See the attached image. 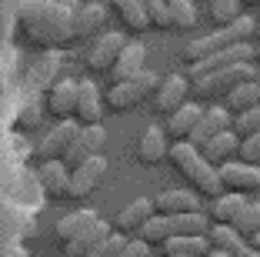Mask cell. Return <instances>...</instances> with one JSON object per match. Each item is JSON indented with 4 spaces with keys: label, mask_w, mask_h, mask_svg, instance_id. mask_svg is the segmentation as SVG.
<instances>
[{
    "label": "cell",
    "mask_w": 260,
    "mask_h": 257,
    "mask_svg": "<svg viewBox=\"0 0 260 257\" xmlns=\"http://www.w3.org/2000/svg\"><path fill=\"white\" fill-rule=\"evenodd\" d=\"M77 0H17L14 27L40 50H60L74 44Z\"/></svg>",
    "instance_id": "obj_1"
},
{
    "label": "cell",
    "mask_w": 260,
    "mask_h": 257,
    "mask_svg": "<svg viewBox=\"0 0 260 257\" xmlns=\"http://www.w3.org/2000/svg\"><path fill=\"white\" fill-rule=\"evenodd\" d=\"M253 27H257V20H253L250 14H240L237 20L227 23V27H217V31L204 34V37H193L190 44L184 47V61L197 64V61H204V57H210V53H217V50H227V47H234V44H253Z\"/></svg>",
    "instance_id": "obj_2"
},
{
    "label": "cell",
    "mask_w": 260,
    "mask_h": 257,
    "mask_svg": "<svg viewBox=\"0 0 260 257\" xmlns=\"http://www.w3.org/2000/svg\"><path fill=\"white\" fill-rule=\"evenodd\" d=\"M167 157H170V164H174L204 197L214 201V197L223 194L220 177H217V167L207 164V160L200 157V151H197V147H190L187 140H174V147H167Z\"/></svg>",
    "instance_id": "obj_3"
},
{
    "label": "cell",
    "mask_w": 260,
    "mask_h": 257,
    "mask_svg": "<svg viewBox=\"0 0 260 257\" xmlns=\"http://www.w3.org/2000/svg\"><path fill=\"white\" fill-rule=\"evenodd\" d=\"M257 70H253V61L247 64H230V67H220V70H210V74H200L190 80V91L197 94V100H217V97H227L237 83L244 80H253Z\"/></svg>",
    "instance_id": "obj_4"
},
{
    "label": "cell",
    "mask_w": 260,
    "mask_h": 257,
    "mask_svg": "<svg viewBox=\"0 0 260 257\" xmlns=\"http://www.w3.org/2000/svg\"><path fill=\"white\" fill-rule=\"evenodd\" d=\"M157 83H160V77L153 70H140L137 77L114 83L107 91V97H104V107H110V110H137L147 97H153Z\"/></svg>",
    "instance_id": "obj_5"
},
{
    "label": "cell",
    "mask_w": 260,
    "mask_h": 257,
    "mask_svg": "<svg viewBox=\"0 0 260 257\" xmlns=\"http://www.w3.org/2000/svg\"><path fill=\"white\" fill-rule=\"evenodd\" d=\"M104 177H107V160H104V154H93V157H87L84 164H77L74 170H70V177H67V197H74V201L90 197L93 190L100 187Z\"/></svg>",
    "instance_id": "obj_6"
},
{
    "label": "cell",
    "mask_w": 260,
    "mask_h": 257,
    "mask_svg": "<svg viewBox=\"0 0 260 257\" xmlns=\"http://www.w3.org/2000/svg\"><path fill=\"white\" fill-rule=\"evenodd\" d=\"M120 47H123V34H117V31H100L97 37H90V47L84 50L87 70L90 74H110Z\"/></svg>",
    "instance_id": "obj_7"
},
{
    "label": "cell",
    "mask_w": 260,
    "mask_h": 257,
    "mask_svg": "<svg viewBox=\"0 0 260 257\" xmlns=\"http://www.w3.org/2000/svg\"><path fill=\"white\" fill-rule=\"evenodd\" d=\"M104 144H107V130L100 127V124L80 127V130H77V137L70 140L67 154L60 157V164L67 167V170H74V167H77V164H84L87 157H93V154H104Z\"/></svg>",
    "instance_id": "obj_8"
},
{
    "label": "cell",
    "mask_w": 260,
    "mask_h": 257,
    "mask_svg": "<svg viewBox=\"0 0 260 257\" xmlns=\"http://www.w3.org/2000/svg\"><path fill=\"white\" fill-rule=\"evenodd\" d=\"M217 177H220V187L230 194H257L260 190V167L257 164H240V160H227V164L217 167Z\"/></svg>",
    "instance_id": "obj_9"
},
{
    "label": "cell",
    "mask_w": 260,
    "mask_h": 257,
    "mask_svg": "<svg viewBox=\"0 0 260 257\" xmlns=\"http://www.w3.org/2000/svg\"><path fill=\"white\" fill-rule=\"evenodd\" d=\"M74 121L80 127L104 121V94L97 91L93 80H77V100H74Z\"/></svg>",
    "instance_id": "obj_10"
},
{
    "label": "cell",
    "mask_w": 260,
    "mask_h": 257,
    "mask_svg": "<svg viewBox=\"0 0 260 257\" xmlns=\"http://www.w3.org/2000/svg\"><path fill=\"white\" fill-rule=\"evenodd\" d=\"M187 94H190V77H184V74L160 77L157 91H153V110L157 113H174L180 104H187Z\"/></svg>",
    "instance_id": "obj_11"
},
{
    "label": "cell",
    "mask_w": 260,
    "mask_h": 257,
    "mask_svg": "<svg viewBox=\"0 0 260 257\" xmlns=\"http://www.w3.org/2000/svg\"><path fill=\"white\" fill-rule=\"evenodd\" d=\"M247 61H253V44H234V47L217 50V53H210V57H204V61H197V64H187V77L193 80V77H200V74L230 67V64H247Z\"/></svg>",
    "instance_id": "obj_12"
},
{
    "label": "cell",
    "mask_w": 260,
    "mask_h": 257,
    "mask_svg": "<svg viewBox=\"0 0 260 257\" xmlns=\"http://www.w3.org/2000/svg\"><path fill=\"white\" fill-rule=\"evenodd\" d=\"M77 130H80V124L70 117V121H60L50 134H44V140L37 144V160L44 164V160H60L63 154H67L70 140L77 137Z\"/></svg>",
    "instance_id": "obj_13"
},
{
    "label": "cell",
    "mask_w": 260,
    "mask_h": 257,
    "mask_svg": "<svg viewBox=\"0 0 260 257\" xmlns=\"http://www.w3.org/2000/svg\"><path fill=\"white\" fill-rule=\"evenodd\" d=\"M107 23V7L97 4V0H87V4H77L74 10V44L77 40H90L104 31Z\"/></svg>",
    "instance_id": "obj_14"
},
{
    "label": "cell",
    "mask_w": 260,
    "mask_h": 257,
    "mask_svg": "<svg viewBox=\"0 0 260 257\" xmlns=\"http://www.w3.org/2000/svg\"><path fill=\"white\" fill-rule=\"evenodd\" d=\"M140 70H147V47L140 44V40H123L120 53H117V61H114V67H110L114 83L130 80V77H137Z\"/></svg>",
    "instance_id": "obj_15"
},
{
    "label": "cell",
    "mask_w": 260,
    "mask_h": 257,
    "mask_svg": "<svg viewBox=\"0 0 260 257\" xmlns=\"http://www.w3.org/2000/svg\"><path fill=\"white\" fill-rule=\"evenodd\" d=\"M220 130H230L227 107H204L200 121L193 124V130L187 134V144H190V147H204L207 140H210L214 134H220Z\"/></svg>",
    "instance_id": "obj_16"
},
{
    "label": "cell",
    "mask_w": 260,
    "mask_h": 257,
    "mask_svg": "<svg viewBox=\"0 0 260 257\" xmlns=\"http://www.w3.org/2000/svg\"><path fill=\"white\" fill-rule=\"evenodd\" d=\"M110 234H114V227H110L107 220H97V224H90L87 231H80L77 237L63 241V257H87L90 250H97L100 244L107 241Z\"/></svg>",
    "instance_id": "obj_17"
},
{
    "label": "cell",
    "mask_w": 260,
    "mask_h": 257,
    "mask_svg": "<svg viewBox=\"0 0 260 257\" xmlns=\"http://www.w3.org/2000/svg\"><path fill=\"white\" fill-rule=\"evenodd\" d=\"M74 100H77V80L74 77H60L57 83L47 87V110L57 121H70L74 117Z\"/></svg>",
    "instance_id": "obj_18"
},
{
    "label": "cell",
    "mask_w": 260,
    "mask_h": 257,
    "mask_svg": "<svg viewBox=\"0 0 260 257\" xmlns=\"http://www.w3.org/2000/svg\"><path fill=\"white\" fill-rule=\"evenodd\" d=\"M153 204V214L160 217H170V214H193L200 211V197L193 190H164L150 201Z\"/></svg>",
    "instance_id": "obj_19"
},
{
    "label": "cell",
    "mask_w": 260,
    "mask_h": 257,
    "mask_svg": "<svg viewBox=\"0 0 260 257\" xmlns=\"http://www.w3.org/2000/svg\"><path fill=\"white\" fill-rule=\"evenodd\" d=\"M237 144H240V137L234 134V130H220V134H214L204 147H197V151L210 167H220V164L237 157Z\"/></svg>",
    "instance_id": "obj_20"
},
{
    "label": "cell",
    "mask_w": 260,
    "mask_h": 257,
    "mask_svg": "<svg viewBox=\"0 0 260 257\" xmlns=\"http://www.w3.org/2000/svg\"><path fill=\"white\" fill-rule=\"evenodd\" d=\"M167 134H164L157 124H150V127L140 134V140H137V160L140 164H147V167H153V164H160V160H167Z\"/></svg>",
    "instance_id": "obj_21"
},
{
    "label": "cell",
    "mask_w": 260,
    "mask_h": 257,
    "mask_svg": "<svg viewBox=\"0 0 260 257\" xmlns=\"http://www.w3.org/2000/svg\"><path fill=\"white\" fill-rule=\"evenodd\" d=\"M57 70H60V53H57V50L40 53V61L34 64L30 74H27V91H30V94L47 91V87L57 80Z\"/></svg>",
    "instance_id": "obj_22"
},
{
    "label": "cell",
    "mask_w": 260,
    "mask_h": 257,
    "mask_svg": "<svg viewBox=\"0 0 260 257\" xmlns=\"http://www.w3.org/2000/svg\"><path fill=\"white\" fill-rule=\"evenodd\" d=\"M150 214H153V204L147 201V197H137V201H130V204L123 207L120 214H117V220H114L117 234H123V237H127V234H137Z\"/></svg>",
    "instance_id": "obj_23"
},
{
    "label": "cell",
    "mask_w": 260,
    "mask_h": 257,
    "mask_svg": "<svg viewBox=\"0 0 260 257\" xmlns=\"http://www.w3.org/2000/svg\"><path fill=\"white\" fill-rule=\"evenodd\" d=\"M37 177H40V187H44L47 197H54V201L67 197V177H70V170L60 164V160H44Z\"/></svg>",
    "instance_id": "obj_24"
},
{
    "label": "cell",
    "mask_w": 260,
    "mask_h": 257,
    "mask_svg": "<svg viewBox=\"0 0 260 257\" xmlns=\"http://www.w3.org/2000/svg\"><path fill=\"white\" fill-rule=\"evenodd\" d=\"M200 113H204V107L197 104H180L174 113H167V130L164 134H174V140H187V134L193 130V124L200 121Z\"/></svg>",
    "instance_id": "obj_25"
},
{
    "label": "cell",
    "mask_w": 260,
    "mask_h": 257,
    "mask_svg": "<svg viewBox=\"0 0 260 257\" xmlns=\"http://www.w3.org/2000/svg\"><path fill=\"white\" fill-rule=\"evenodd\" d=\"M207 244H210V250H223V254H244L247 241L234 231L230 224H214V227H207Z\"/></svg>",
    "instance_id": "obj_26"
},
{
    "label": "cell",
    "mask_w": 260,
    "mask_h": 257,
    "mask_svg": "<svg viewBox=\"0 0 260 257\" xmlns=\"http://www.w3.org/2000/svg\"><path fill=\"white\" fill-rule=\"evenodd\" d=\"M167 220V234L170 237H197V234H207V214H200V211H193V214H170V217H164ZM167 237V241H170Z\"/></svg>",
    "instance_id": "obj_27"
},
{
    "label": "cell",
    "mask_w": 260,
    "mask_h": 257,
    "mask_svg": "<svg viewBox=\"0 0 260 257\" xmlns=\"http://www.w3.org/2000/svg\"><path fill=\"white\" fill-rule=\"evenodd\" d=\"M97 211H90V207H80V211H74V214H67V217H60L54 224V234H57V241H70V237H77L80 231H87L90 224H97Z\"/></svg>",
    "instance_id": "obj_28"
},
{
    "label": "cell",
    "mask_w": 260,
    "mask_h": 257,
    "mask_svg": "<svg viewBox=\"0 0 260 257\" xmlns=\"http://www.w3.org/2000/svg\"><path fill=\"white\" fill-rule=\"evenodd\" d=\"M110 7H114V14L120 17V23L127 27L130 34L150 31V23H147V14H144V4H140V0H110Z\"/></svg>",
    "instance_id": "obj_29"
},
{
    "label": "cell",
    "mask_w": 260,
    "mask_h": 257,
    "mask_svg": "<svg viewBox=\"0 0 260 257\" xmlns=\"http://www.w3.org/2000/svg\"><path fill=\"white\" fill-rule=\"evenodd\" d=\"M164 257H207L210 254V244H207L204 234L197 237H170V241L160 244Z\"/></svg>",
    "instance_id": "obj_30"
},
{
    "label": "cell",
    "mask_w": 260,
    "mask_h": 257,
    "mask_svg": "<svg viewBox=\"0 0 260 257\" xmlns=\"http://www.w3.org/2000/svg\"><path fill=\"white\" fill-rule=\"evenodd\" d=\"M244 204H247L244 194H230V190H223L220 197H214V207H210V214H207V217L214 220V224H234Z\"/></svg>",
    "instance_id": "obj_31"
},
{
    "label": "cell",
    "mask_w": 260,
    "mask_h": 257,
    "mask_svg": "<svg viewBox=\"0 0 260 257\" xmlns=\"http://www.w3.org/2000/svg\"><path fill=\"white\" fill-rule=\"evenodd\" d=\"M223 100H227V113L250 110V107L260 104V87L253 80H244V83H237V87H234V91H230Z\"/></svg>",
    "instance_id": "obj_32"
},
{
    "label": "cell",
    "mask_w": 260,
    "mask_h": 257,
    "mask_svg": "<svg viewBox=\"0 0 260 257\" xmlns=\"http://www.w3.org/2000/svg\"><path fill=\"white\" fill-rule=\"evenodd\" d=\"M167 20H170V31H193L197 27L193 0H167Z\"/></svg>",
    "instance_id": "obj_33"
},
{
    "label": "cell",
    "mask_w": 260,
    "mask_h": 257,
    "mask_svg": "<svg viewBox=\"0 0 260 257\" xmlns=\"http://www.w3.org/2000/svg\"><path fill=\"white\" fill-rule=\"evenodd\" d=\"M230 227H234L244 241H250L253 234H260V201H247V204L240 207L237 220H234Z\"/></svg>",
    "instance_id": "obj_34"
},
{
    "label": "cell",
    "mask_w": 260,
    "mask_h": 257,
    "mask_svg": "<svg viewBox=\"0 0 260 257\" xmlns=\"http://www.w3.org/2000/svg\"><path fill=\"white\" fill-rule=\"evenodd\" d=\"M240 14H244V4H240V0H210V20H214L217 27L234 23Z\"/></svg>",
    "instance_id": "obj_35"
},
{
    "label": "cell",
    "mask_w": 260,
    "mask_h": 257,
    "mask_svg": "<svg viewBox=\"0 0 260 257\" xmlns=\"http://www.w3.org/2000/svg\"><path fill=\"white\" fill-rule=\"evenodd\" d=\"M230 130H234L237 137H250V134H257V130H260V104H257V107H250V110L234 113V117H230Z\"/></svg>",
    "instance_id": "obj_36"
},
{
    "label": "cell",
    "mask_w": 260,
    "mask_h": 257,
    "mask_svg": "<svg viewBox=\"0 0 260 257\" xmlns=\"http://www.w3.org/2000/svg\"><path fill=\"white\" fill-rule=\"evenodd\" d=\"M144 4V14L147 23L157 27V31H170V20H167V0H140Z\"/></svg>",
    "instance_id": "obj_37"
},
{
    "label": "cell",
    "mask_w": 260,
    "mask_h": 257,
    "mask_svg": "<svg viewBox=\"0 0 260 257\" xmlns=\"http://www.w3.org/2000/svg\"><path fill=\"white\" fill-rule=\"evenodd\" d=\"M14 17H17V0H0V47H7L14 37Z\"/></svg>",
    "instance_id": "obj_38"
},
{
    "label": "cell",
    "mask_w": 260,
    "mask_h": 257,
    "mask_svg": "<svg viewBox=\"0 0 260 257\" xmlns=\"http://www.w3.org/2000/svg\"><path fill=\"white\" fill-rule=\"evenodd\" d=\"M237 157H240V164H257V160H260V130L250 134V137H240Z\"/></svg>",
    "instance_id": "obj_39"
},
{
    "label": "cell",
    "mask_w": 260,
    "mask_h": 257,
    "mask_svg": "<svg viewBox=\"0 0 260 257\" xmlns=\"http://www.w3.org/2000/svg\"><path fill=\"white\" fill-rule=\"evenodd\" d=\"M123 244H127V237H123V234H110V237H107V241L100 244V247H97V250H90V254H87V257H114V254H117V250H120V247H123Z\"/></svg>",
    "instance_id": "obj_40"
},
{
    "label": "cell",
    "mask_w": 260,
    "mask_h": 257,
    "mask_svg": "<svg viewBox=\"0 0 260 257\" xmlns=\"http://www.w3.org/2000/svg\"><path fill=\"white\" fill-rule=\"evenodd\" d=\"M150 250H153V247H147L144 241H127L114 257H150Z\"/></svg>",
    "instance_id": "obj_41"
},
{
    "label": "cell",
    "mask_w": 260,
    "mask_h": 257,
    "mask_svg": "<svg viewBox=\"0 0 260 257\" xmlns=\"http://www.w3.org/2000/svg\"><path fill=\"white\" fill-rule=\"evenodd\" d=\"M247 244H250V247H253V250H257V254H260V234H253V237H250V241H247Z\"/></svg>",
    "instance_id": "obj_42"
},
{
    "label": "cell",
    "mask_w": 260,
    "mask_h": 257,
    "mask_svg": "<svg viewBox=\"0 0 260 257\" xmlns=\"http://www.w3.org/2000/svg\"><path fill=\"white\" fill-rule=\"evenodd\" d=\"M207 257H237V254H223V250H210Z\"/></svg>",
    "instance_id": "obj_43"
},
{
    "label": "cell",
    "mask_w": 260,
    "mask_h": 257,
    "mask_svg": "<svg viewBox=\"0 0 260 257\" xmlns=\"http://www.w3.org/2000/svg\"><path fill=\"white\" fill-rule=\"evenodd\" d=\"M253 64H260V40H257V47H253Z\"/></svg>",
    "instance_id": "obj_44"
},
{
    "label": "cell",
    "mask_w": 260,
    "mask_h": 257,
    "mask_svg": "<svg viewBox=\"0 0 260 257\" xmlns=\"http://www.w3.org/2000/svg\"><path fill=\"white\" fill-rule=\"evenodd\" d=\"M240 4H250V7H260V0H240Z\"/></svg>",
    "instance_id": "obj_45"
},
{
    "label": "cell",
    "mask_w": 260,
    "mask_h": 257,
    "mask_svg": "<svg viewBox=\"0 0 260 257\" xmlns=\"http://www.w3.org/2000/svg\"><path fill=\"white\" fill-rule=\"evenodd\" d=\"M253 37H257V40H260V20H257V27H253Z\"/></svg>",
    "instance_id": "obj_46"
},
{
    "label": "cell",
    "mask_w": 260,
    "mask_h": 257,
    "mask_svg": "<svg viewBox=\"0 0 260 257\" xmlns=\"http://www.w3.org/2000/svg\"><path fill=\"white\" fill-rule=\"evenodd\" d=\"M253 83H257V87H260V74H257V77H253Z\"/></svg>",
    "instance_id": "obj_47"
},
{
    "label": "cell",
    "mask_w": 260,
    "mask_h": 257,
    "mask_svg": "<svg viewBox=\"0 0 260 257\" xmlns=\"http://www.w3.org/2000/svg\"><path fill=\"white\" fill-rule=\"evenodd\" d=\"M257 10H260V7H257Z\"/></svg>",
    "instance_id": "obj_48"
}]
</instances>
